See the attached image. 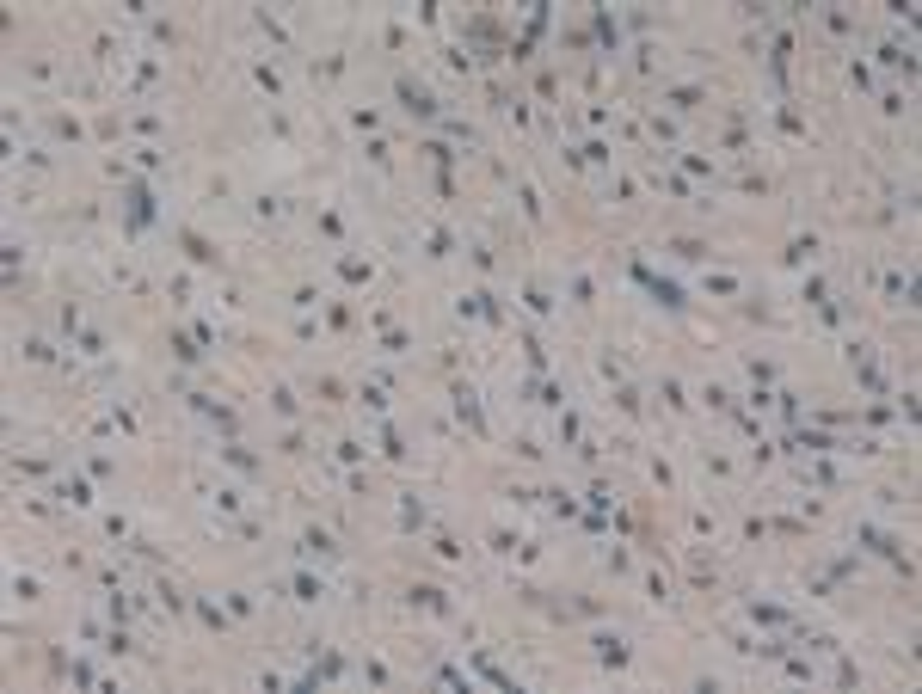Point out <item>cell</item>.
I'll return each mask as SVG.
<instances>
[{
	"instance_id": "6da1fadb",
	"label": "cell",
	"mask_w": 922,
	"mask_h": 694,
	"mask_svg": "<svg viewBox=\"0 0 922 694\" xmlns=\"http://www.w3.org/2000/svg\"><path fill=\"white\" fill-rule=\"evenodd\" d=\"M400 93H406V105H412V111H418V117H430V111H437V105H430V99H425V93H418V86H412V80H406V86H400Z\"/></svg>"
}]
</instances>
